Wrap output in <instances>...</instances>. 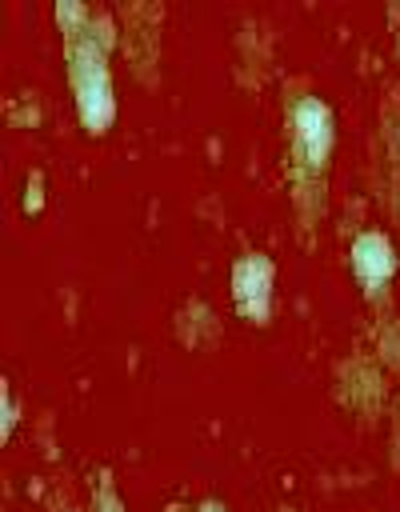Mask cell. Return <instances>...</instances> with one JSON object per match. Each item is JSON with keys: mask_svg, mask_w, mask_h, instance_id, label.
<instances>
[{"mask_svg": "<svg viewBox=\"0 0 400 512\" xmlns=\"http://www.w3.org/2000/svg\"><path fill=\"white\" fill-rule=\"evenodd\" d=\"M352 260H356L360 280H364V284H372V288H376V284H384V280L392 276V268H396L388 240H384V236H376V232H368V236H360V240H356Z\"/></svg>", "mask_w": 400, "mask_h": 512, "instance_id": "obj_4", "label": "cell"}, {"mask_svg": "<svg viewBox=\"0 0 400 512\" xmlns=\"http://www.w3.org/2000/svg\"><path fill=\"white\" fill-rule=\"evenodd\" d=\"M296 132H300V144H304V156L308 160H320L332 144V120H328V108L308 96L300 108H296Z\"/></svg>", "mask_w": 400, "mask_h": 512, "instance_id": "obj_3", "label": "cell"}, {"mask_svg": "<svg viewBox=\"0 0 400 512\" xmlns=\"http://www.w3.org/2000/svg\"><path fill=\"white\" fill-rule=\"evenodd\" d=\"M76 96H80V116L88 128H104L112 120V88H108V72L100 64V52L80 44L76 48Z\"/></svg>", "mask_w": 400, "mask_h": 512, "instance_id": "obj_1", "label": "cell"}, {"mask_svg": "<svg viewBox=\"0 0 400 512\" xmlns=\"http://www.w3.org/2000/svg\"><path fill=\"white\" fill-rule=\"evenodd\" d=\"M232 288L244 312L264 316L268 312V288H272V264L264 256H244L232 272Z\"/></svg>", "mask_w": 400, "mask_h": 512, "instance_id": "obj_2", "label": "cell"}]
</instances>
